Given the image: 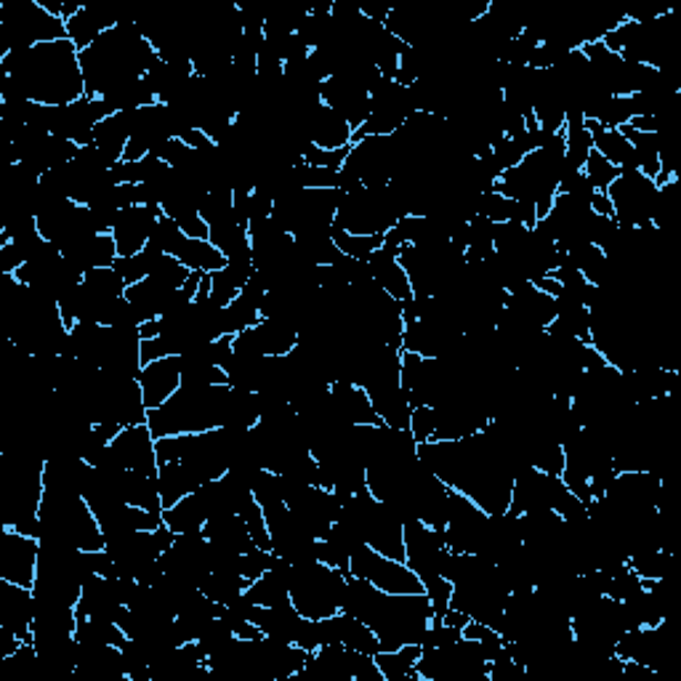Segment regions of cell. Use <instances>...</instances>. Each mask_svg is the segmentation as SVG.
<instances>
[{"label":"cell","mask_w":681,"mask_h":681,"mask_svg":"<svg viewBox=\"0 0 681 681\" xmlns=\"http://www.w3.org/2000/svg\"><path fill=\"white\" fill-rule=\"evenodd\" d=\"M419 458L450 491L474 501L485 514H506L512 506L514 468L485 432L453 442H423Z\"/></svg>","instance_id":"1"},{"label":"cell","mask_w":681,"mask_h":681,"mask_svg":"<svg viewBox=\"0 0 681 681\" xmlns=\"http://www.w3.org/2000/svg\"><path fill=\"white\" fill-rule=\"evenodd\" d=\"M341 612L360 618L373 628L381 650H400L405 644H421L429 626L434 623L432 601L423 594H386L370 580L349 578Z\"/></svg>","instance_id":"2"},{"label":"cell","mask_w":681,"mask_h":681,"mask_svg":"<svg viewBox=\"0 0 681 681\" xmlns=\"http://www.w3.org/2000/svg\"><path fill=\"white\" fill-rule=\"evenodd\" d=\"M0 70L19 85L22 96L30 102L62 107V104H72L85 96L81 51L70 41L9 51L0 59Z\"/></svg>","instance_id":"3"},{"label":"cell","mask_w":681,"mask_h":681,"mask_svg":"<svg viewBox=\"0 0 681 681\" xmlns=\"http://www.w3.org/2000/svg\"><path fill=\"white\" fill-rule=\"evenodd\" d=\"M157 51L136 22H117L94 45L81 51L85 94L107 96L115 85L147 75Z\"/></svg>","instance_id":"4"},{"label":"cell","mask_w":681,"mask_h":681,"mask_svg":"<svg viewBox=\"0 0 681 681\" xmlns=\"http://www.w3.org/2000/svg\"><path fill=\"white\" fill-rule=\"evenodd\" d=\"M229 392H233L229 383L200 389L182 386L171 400H165L161 407L149 410V432L155 434V440H161V436L200 434L210 432V429H221Z\"/></svg>","instance_id":"5"},{"label":"cell","mask_w":681,"mask_h":681,"mask_svg":"<svg viewBox=\"0 0 681 681\" xmlns=\"http://www.w3.org/2000/svg\"><path fill=\"white\" fill-rule=\"evenodd\" d=\"M41 540H56L83 551H102L104 533L83 495L43 491Z\"/></svg>","instance_id":"6"},{"label":"cell","mask_w":681,"mask_h":681,"mask_svg":"<svg viewBox=\"0 0 681 681\" xmlns=\"http://www.w3.org/2000/svg\"><path fill=\"white\" fill-rule=\"evenodd\" d=\"M349 575L339 567L322 561H303L293 565L290 572V605L309 620H326L341 612L343 594H347Z\"/></svg>","instance_id":"7"},{"label":"cell","mask_w":681,"mask_h":681,"mask_svg":"<svg viewBox=\"0 0 681 681\" xmlns=\"http://www.w3.org/2000/svg\"><path fill=\"white\" fill-rule=\"evenodd\" d=\"M0 38H3V54L9 51L35 49L41 43L68 41V22L43 9L38 0H6Z\"/></svg>","instance_id":"8"},{"label":"cell","mask_w":681,"mask_h":681,"mask_svg":"<svg viewBox=\"0 0 681 681\" xmlns=\"http://www.w3.org/2000/svg\"><path fill=\"white\" fill-rule=\"evenodd\" d=\"M607 197L612 203V218L620 227H650L654 203H658V184L641 171H620L618 178L607 187Z\"/></svg>","instance_id":"9"},{"label":"cell","mask_w":681,"mask_h":681,"mask_svg":"<svg viewBox=\"0 0 681 681\" xmlns=\"http://www.w3.org/2000/svg\"><path fill=\"white\" fill-rule=\"evenodd\" d=\"M405 533V565L426 584L429 578H445L450 548L445 540V530L429 527L421 519H405L402 525Z\"/></svg>","instance_id":"10"},{"label":"cell","mask_w":681,"mask_h":681,"mask_svg":"<svg viewBox=\"0 0 681 681\" xmlns=\"http://www.w3.org/2000/svg\"><path fill=\"white\" fill-rule=\"evenodd\" d=\"M349 575L370 580V584L386 594H423L426 591L419 575L410 570L405 561L383 557V554L373 551V548L365 544H362L352 557H349Z\"/></svg>","instance_id":"11"},{"label":"cell","mask_w":681,"mask_h":681,"mask_svg":"<svg viewBox=\"0 0 681 681\" xmlns=\"http://www.w3.org/2000/svg\"><path fill=\"white\" fill-rule=\"evenodd\" d=\"M38 551H41V540L3 527V535H0V578L32 588L38 575Z\"/></svg>","instance_id":"12"},{"label":"cell","mask_w":681,"mask_h":681,"mask_svg":"<svg viewBox=\"0 0 681 681\" xmlns=\"http://www.w3.org/2000/svg\"><path fill=\"white\" fill-rule=\"evenodd\" d=\"M155 434L149 432L147 423L142 426H128L123 429L115 440L110 442L112 455L123 468L136 474H147V477H157V450H155Z\"/></svg>","instance_id":"13"},{"label":"cell","mask_w":681,"mask_h":681,"mask_svg":"<svg viewBox=\"0 0 681 681\" xmlns=\"http://www.w3.org/2000/svg\"><path fill=\"white\" fill-rule=\"evenodd\" d=\"M161 216L163 210L149 208V205H131V208H123L115 227H112V240H115L117 246V256L142 254V250L147 248L152 229H155Z\"/></svg>","instance_id":"14"},{"label":"cell","mask_w":681,"mask_h":681,"mask_svg":"<svg viewBox=\"0 0 681 681\" xmlns=\"http://www.w3.org/2000/svg\"><path fill=\"white\" fill-rule=\"evenodd\" d=\"M32 618H35V597L32 588L0 578V626L19 641H32Z\"/></svg>","instance_id":"15"},{"label":"cell","mask_w":681,"mask_h":681,"mask_svg":"<svg viewBox=\"0 0 681 681\" xmlns=\"http://www.w3.org/2000/svg\"><path fill=\"white\" fill-rule=\"evenodd\" d=\"M138 386H142L147 410L161 407L165 400H171L182 389V362H178V357H163V360L147 362L138 373Z\"/></svg>","instance_id":"16"},{"label":"cell","mask_w":681,"mask_h":681,"mask_svg":"<svg viewBox=\"0 0 681 681\" xmlns=\"http://www.w3.org/2000/svg\"><path fill=\"white\" fill-rule=\"evenodd\" d=\"M504 307L519 320H525L527 326L540 330H546L557 317V301L540 288H535V282H522V286L506 290Z\"/></svg>","instance_id":"17"},{"label":"cell","mask_w":681,"mask_h":681,"mask_svg":"<svg viewBox=\"0 0 681 681\" xmlns=\"http://www.w3.org/2000/svg\"><path fill=\"white\" fill-rule=\"evenodd\" d=\"M330 396H333L336 413L343 423H357V426H381L383 423L362 386L336 381L330 383Z\"/></svg>","instance_id":"18"},{"label":"cell","mask_w":681,"mask_h":681,"mask_svg":"<svg viewBox=\"0 0 681 681\" xmlns=\"http://www.w3.org/2000/svg\"><path fill=\"white\" fill-rule=\"evenodd\" d=\"M203 485L205 482L200 474L189 464H184V461H171V464H161V468H157V491H161L163 512Z\"/></svg>","instance_id":"19"},{"label":"cell","mask_w":681,"mask_h":681,"mask_svg":"<svg viewBox=\"0 0 681 681\" xmlns=\"http://www.w3.org/2000/svg\"><path fill=\"white\" fill-rule=\"evenodd\" d=\"M203 535L210 540V544L229 548V551L235 554H248L254 551L256 540L250 538L246 522H243L240 514H218V517H210L205 522Z\"/></svg>","instance_id":"20"},{"label":"cell","mask_w":681,"mask_h":681,"mask_svg":"<svg viewBox=\"0 0 681 681\" xmlns=\"http://www.w3.org/2000/svg\"><path fill=\"white\" fill-rule=\"evenodd\" d=\"M64 259L85 275L91 272V269L112 267L117 259V246L115 240H112V235H94L89 237V240L78 243L75 248L64 250Z\"/></svg>","instance_id":"21"},{"label":"cell","mask_w":681,"mask_h":681,"mask_svg":"<svg viewBox=\"0 0 681 681\" xmlns=\"http://www.w3.org/2000/svg\"><path fill=\"white\" fill-rule=\"evenodd\" d=\"M254 275V261H227V267L210 272V299L218 307H229Z\"/></svg>","instance_id":"22"},{"label":"cell","mask_w":681,"mask_h":681,"mask_svg":"<svg viewBox=\"0 0 681 681\" xmlns=\"http://www.w3.org/2000/svg\"><path fill=\"white\" fill-rule=\"evenodd\" d=\"M131 115H134V112H115V115L104 117L94 131V144L115 163L123 161L125 147H128Z\"/></svg>","instance_id":"23"},{"label":"cell","mask_w":681,"mask_h":681,"mask_svg":"<svg viewBox=\"0 0 681 681\" xmlns=\"http://www.w3.org/2000/svg\"><path fill=\"white\" fill-rule=\"evenodd\" d=\"M176 259L184 264V267L192 269V272H203L210 275L216 269L227 267V259L210 240H195V237H184V243L176 250Z\"/></svg>","instance_id":"24"},{"label":"cell","mask_w":681,"mask_h":681,"mask_svg":"<svg viewBox=\"0 0 681 681\" xmlns=\"http://www.w3.org/2000/svg\"><path fill=\"white\" fill-rule=\"evenodd\" d=\"M163 522L171 527V533L187 535V533H203L205 522H208V512H205L203 501L197 498V493L187 495L178 504L163 512Z\"/></svg>","instance_id":"25"},{"label":"cell","mask_w":681,"mask_h":681,"mask_svg":"<svg viewBox=\"0 0 681 681\" xmlns=\"http://www.w3.org/2000/svg\"><path fill=\"white\" fill-rule=\"evenodd\" d=\"M421 652V644H405L400 650H381L375 654V663H379L386 681H421L415 677V663H419Z\"/></svg>","instance_id":"26"},{"label":"cell","mask_w":681,"mask_h":681,"mask_svg":"<svg viewBox=\"0 0 681 681\" xmlns=\"http://www.w3.org/2000/svg\"><path fill=\"white\" fill-rule=\"evenodd\" d=\"M248 586V580L235 570H208L200 584V591L208 599H214L216 605H229V601L240 597Z\"/></svg>","instance_id":"27"},{"label":"cell","mask_w":681,"mask_h":681,"mask_svg":"<svg viewBox=\"0 0 681 681\" xmlns=\"http://www.w3.org/2000/svg\"><path fill=\"white\" fill-rule=\"evenodd\" d=\"M330 235H333V243L341 254L354 261H368L383 246V235H349L339 227L330 229Z\"/></svg>","instance_id":"28"},{"label":"cell","mask_w":681,"mask_h":681,"mask_svg":"<svg viewBox=\"0 0 681 681\" xmlns=\"http://www.w3.org/2000/svg\"><path fill=\"white\" fill-rule=\"evenodd\" d=\"M184 237H187V235L182 233V227H178L174 218L161 216V218H157L155 229H152L147 246L163 250V254H168V256H176V250L184 243Z\"/></svg>","instance_id":"29"},{"label":"cell","mask_w":681,"mask_h":681,"mask_svg":"<svg viewBox=\"0 0 681 681\" xmlns=\"http://www.w3.org/2000/svg\"><path fill=\"white\" fill-rule=\"evenodd\" d=\"M620 171L615 168V165L610 161H605V157L599 155L597 149L588 152L586 157V165H584V176L588 178V184H591L597 192H607V187L618 178Z\"/></svg>","instance_id":"30"},{"label":"cell","mask_w":681,"mask_h":681,"mask_svg":"<svg viewBox=\"0 0 681 681\" xmlns=\"http://www.w3.org/2000/svg\"><path fill=\"white\" fill-rule=\"evenodd\" d=\"M514 200H508V197L498 195V192H487V195L479 197V214L477 216H485L487 221L493 224H506L512 221L514 216Z\"/></svg>","instance_id":"31"},{"label":"cell","mask_w":681,"mask_h":681,"mask_svg":"<svg viewBox=\"0 0 681 681\" xmlns=\"http://www.w3.org/2000/svg\"><path fill=\"white\" fill-rule=\"evenodd\" d=\"M269 565H272V551H267V548H254V551L240 554L237 572H240L248 584H254L256 578H261V575L269 570Z\"/></svg>","instance_id":"32"},{"label":"cell","mask_w":681,"mask_h":681,"mask_svg":"<svg viewBox=\"0 0 681 681\" xmlns=\"http://www.w3.org/2000/svg\"><path fill=\"white\" fill-rule=\"evenodd\" d=\"M493 157H495V163L501 165V168L504 171H512V168H517V165L525 161V155L527 152L519 147L517 142H514V138H508V136H504V138H498V142L493 144Z\"/></svg>","instance_id":"33"},{"label":"cell","mask_w":681,"mask_h":681,"mask_svg":"<svg viewBox=\"0 0 681 681\" xmlns=\"http://www.w3.org/2000/svg\"><path fill=\"white\" fill-rule=\"evenodd\" d=\"M434 426H436L434 407H429V405L413 407V415H410V434L415 436V442H419V445L432 440Z\"/></svg>","instance_id":"34"},{"label":"cell","mask_w":681,"mask_h":681,"mask_svg":"<svg viewBox=\"0 0 681 681\" xmlns=\"http://www.w3.org/2000/svg\"><path fill=\"white\" fill-rule=\"evenodd\" d=\"M112 269L121 275L125 288L136 286V282H142V280H147V269H144V261L138 254L136 256H117L115 264H112Z\"/></svg>","instance_id":"35"},{"label":"cell","mask_w":681,"mask_h":681,"mask_svg":"<svg viewBox=\"0 0 681 681\" xmlns=\"http://www.w3.org/2000/svg\"><path fill=\"white\" fill-rule=\"evenodd\" d=\"M178 227H182V233L187 237H195V240H208L210 237V227L208 221L200 214H189L184 218H178Z\"/></svg>","instance_id":"36"}]
</instances>
